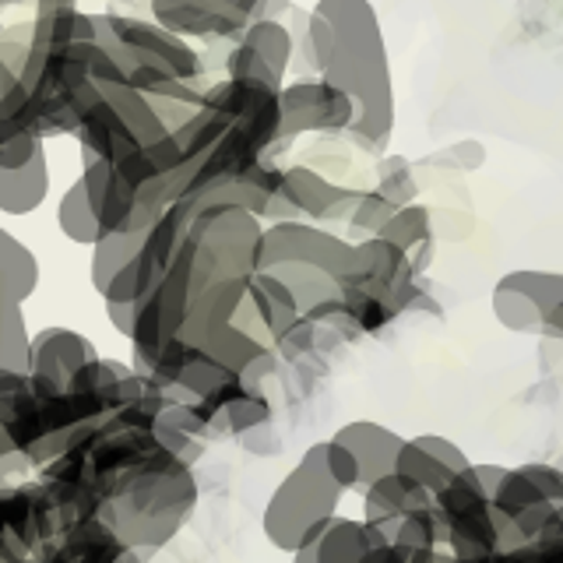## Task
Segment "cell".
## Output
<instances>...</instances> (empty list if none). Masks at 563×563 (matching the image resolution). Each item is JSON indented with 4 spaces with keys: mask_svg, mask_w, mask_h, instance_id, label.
Returning <instances> with one entry per match:
<instances>
[{
    "mask_svg": "<svg viewBox=\"0 0 563 563\" xmlns=\"http://www.w3.org/2000/svg\"><path fill=\"white\" fill-rule=\"evenodd\" d=\"M169 128L152 110V102L131 85H102V96L92 110L85 113L78 128L81 145V166L106 158V163H120L123 155L152 145V141L166 137Z\"/></svg>",
    "mask_w": 563,
    "mask_h": 563,
    "instance_id": "obj_4",
    "label": "cell"
},
{
    "mask_svg": "<svg viewBox=\"0 0 563 563\" xmlns=\"http://www.w3.org/2000/svg\"><path fill=\"white\" fill-rule=\"evenodd\" d=\"M380 236L387 243L401 246L405 254H416L419 246L433 243V219H430V208L427 205H405L398 208L391 219H387V225L380 229Z\"/></svg>",
    "mask_w": 563,
    "mask_h": 563,
    "instance_id": "obj_28",
    "label": "cell"
},
{
    "mask_svg": "<svg viewBox=\"0 0 563 563\" xmlns=\"http://www.w3.org/2000/svg\"><path fill=\"white\" fill-rule=\"evenodd\" d=\"M398 545H416V550H440L448 545V518L437 504L412 510L409 518H401L398 532H395Z\"/></svg>",
    "mask_w": 563,
    "mask_h": 563,
    "instance_id": "obj_30",
    "label": "cell"
},
{
    "mask_svg": "<svg viewBox=\"0 0 563 563\" xmlns=\"http://www.w3.org/2000/svg\"><path fill=\"white\" fill-rule=\"evenodd\" d=\"M106 321L113 324L117 334H123V339L131 342L134 324H137V307L134 303H106Z\"/></svg>",
    "mask_w": 563,
    "mask_h": 563,
    "instance_id": "obj_40",
    "label": "cell"
},
{
    "mask_svg": "<svg viewBox=\"0 0 563 563\" xmlns=\"http://www.w3.org/2000/svg\"><path fill=\"white\" fill-rule=\"evenodd\" d=\"M440 550H416V545H398V542H387L369 550L363 556V563H437Z\"/></svg>",
    "mask_w": 563,
    "mask_h": 563,
    "instance_id": "obj_38",
    "label": "cell"
},
{
    "mask_svg": "<svg viewBox=\"0 0 563 563\" xmlns=\"http://www.w3.org/2000/svg\"><path fill=\"white\" fill-rule=\"evenodd\" d=\"M99 43L120 64L123 78L131 67H155L198 85L205 78V57L190 46V40L158 25L155 18H134L120 11H96Z\"/></svg>",
    "mask_w": 563,
    "mask_h": 563,
    "instance_id": "obj_5",
    "label": "cell"
},
{
    "mask_svg": "<svg viewBox=\"0 0 563 563\" xmlns=\"http://www.w3.org/2000/svg\"><path fill=\"white\" fill-rule=\"evenodd\" d=\"M81 184L99 216L102 233H148V229L163 219V211L141 201L134 187L123 180L117 166L106 163V158L81 166Z\"/></svg>",
    "mask_w": 563,
    "mask_h": 563,
    "instance_id": "obj_12",
    "label": "cell"
},
{
    "mask_svg": "<svg viewBox=\"0 0 563 563\" xmlns=\"http://www.w3.org/2000/svg\"><path fill=\"white\" fill-rule=\"evenodd\" d=\"M433 504L444 510V518L451 521V518H462V515H468V510L483 507V504H493V500L486 497L479 475H475V468L468 465L465 472H457L454 479L437 493Z\"/></svg>",
    "mask_w": 563,
    "mask_h": 563,
    "instance_id": "obj_32",
    "label": "cell"
},
{
    "mask_svg": "<svg viewBox=\"0 0 563 563\" xmlns=\"http://www.w3.org/2000/svg\"><path fill=\"white\" fill-rule=\"evenodd\" d=\"M468 465H472V457L457 448L454 440L440 437V433H419V437H405L395 472H401L405 479L419 483L422 489H430L437 497V493Z\"/></svg>",
    "mask_w": 563,
    "mask_h": 563,
    "instance_id": "obj_15",
    "label": "cell"
},
{
    "mask_svg": "<svg viewBox=\"0 0 563 563\" xmlns=\"http://www.w3.org/2000/svg\"><path fill=\"white\" fill-rule=\"evenodd\" d=\"M29 4L35 8V0H0V35H4V29H8L4 25V11L8 8H29Z\"/></svg>",
    "mask_w": 563,
    "mask_h": 563,
    "instance_id": "obj_45",
    "label": "cell"
},
{
    "mask_svg": "<svg viewBox=\"0 0 563 563\" xmlns=\"http://www.w3.org/2000/svg\"><path fill=\"white\" fill-rule=\"evenodd\" d=\"M240 43H246L254 53H261L264 64H268L275 75L286 81L292 53H296V35H292V29L286 22H278V18H261V22H254L240 35Z\"/></svg>",
    "mask_w": 563,
    "mask_h": 563,
    "instance_id": "obj_26",
    "label": "cell"
},
{
    "mask_svg": "<svg viewBox=\"0 0 563 563\" xmlns=\"http://www.w3.org/2000/svg\"><path fill=\"white\" fill-rule=\"evenodd\" d=\"M299 317H303V310H299L286 282L275 278L272 272H257L251 275V286H246V296L233 317V324L251 334V339H257L261 345L275 349V342L299 321Z\"/></svg>",
    "mask_w": 563,
    "mask_h": 563,
    "instance_id": "obj_13",
    "label": "cell"
},
{
    "mask_svg": "<svg viewBox=\"0 0 563 563\" xmlns=\"http://www.w3.org/2000/svg\"><path fill=\"white\" fill-rule=\"evenodd\" d=\"M194 504H198V479L190 465L158 448L110 483L99 521L110 525L123 545L152 556L180 532Z\"/></svg>",
    "mask_w": 563,
    "mask_h": 563,
    "instance_id": "obj_2",
    "label": "cell"
},
{
    "mask_svg": "<svg viewBox=\"0 0 563 563\" xmlns=\"http://www.w3.org/2000/svg\"><path fill=\"white\" fill-rule=\"evenodd\" d=\"M18 85H22V78H18V70H14L4 57H0V102H4Z\"/></svg>",
    "mask_w": 563,
    "mask_h": 563,
    "instance_id": "obj_42",
    "label": "cell"
},
{
    "mask_svg": "<svg viewBox=\"0 0 563 563\" xmlns=\"http://www.w3.org/2000/svg\"><path fill=\"white\" fill-rule=\"evenodd\" d=\"M43 152H46L43 137H35V134L4 137V141H0V169H22V166L32 163V158H40Z\"/></svg>",
    "mask_w": 563,
    "mask_h": 563,
    "instance_id": "obj_34",
    "label": "cell"
},
{
    "mask_svg": "<svg viewBox=\"0 0 563 563\" xmlns=\"http://www.w3.org/2000/svg\"><path fill=\"white\" fill-rule=\"evenodd\" d=\"M57 229L70 243L88 246V251H92V246L99 243V236H102L99 216H96L92 201H88L81 176L60 194V201H57Z\"/></svg>",
    "mask_w": 563,
    "mask_h": 563,
    "instance_id": "obj_25",
    "label": "cell"
},
{
    "mask_svg": "<svg viewBox=\"0 0 563 563\" xmlns=\"http://www.w3.org/2000/svg\"><path fill=\"white\" fill-rule=\"evenodd\" d=\"M387 539L377 525L363 518H331V525L321 536H313L303 550L292 553V563H363V556L377 545H387Z\"/></svg>",
    "mask_w": 563,
    "mask_h": 563,
    "instance_id": "obj_16",
    "label": "cell"
},
{
    "mask_svg": "<svg viewBox=\"0 0 563 563\" xmlns=\"http://www.w3.org/2000/svg\"><path fill=\"white\" fill-rule=\"evenodd\" d=\"M49 198V163L46 152L22 169H0V216L25 219Z\"/></svg>",
    "mask_w": 563,
    "mask_h": 563,
    "instance_id": "obj_21",
    "label": "cell"
},
{
    "mask_svg": "<svg viewBox=\"0 0 563 563\" xmlns=\"http://www.w3.org/2000/svg\"><path fill=\"white\" fill-rule=\"evenodd\" d=\"M563 303V272L518 268L497 278L489 310L497 324L515 334H545L553 310Z\"/></svg>",
    "mask_w": 563,
    "mask_h": 563,
    "instance_id": "obj_9",
    "label": "cell"
},
{
    "mask_svg": "<svg viewBox=\"0 0 563 563\" xmlns=\"http://www.w3.org/2000/svg\"><path fill=\"white\" fill-rule=\"evenodd\" d=\"M40 289V257L18 240L11 229L0 225V296L25 303Z\"/></svg>",
    "mask_w": 563,
    "mask_h": 563,
    "instance_id": "obj_22",
    "label": "cell"
},
{
    "mask_svg": "<svg viewBox=\"0 0 563 563\" xmlns=\"http://www.w3.org/2000/svg\"><path fill=\"white\" fill-rule=\"evenodd\" d=\"M99 40V22L96 11H49V14H32V43L46 49H64L75 43H96Z\"/></svg>",
    "mask_w": 563,
    "mask_h": 563,
    "instance_id": "obj_23",
    "label": "cell"
},
{
    "mask_svg": "<svg viewBox=\"0 0 563 563\" xmlns=\"http://www.w3.org/2000/svg\"><path fill=\"white\" fill-rule=\"evenodd\" d=\"M387 201L395 208L405 205H416L419 201V180H416V169L405 155L398 152H384L377 155V184H374Z\"/></svg>",
    "mask_w": 563,
    "mask_h": 563,
    "instance_id": "obj_29",
    "label": "cell"
},
{
    "mask_svg": "<svg viewBox=\"0 0 563 563\" xmlns=\"http://www.w3.org/2000/svg\"><path fill=\"white\" fill-rule=\"evenodd\" d=\"M433 163L472 173V169H479L486 163V148L479 145V141L465 137V141H454V145H448V148H440V155H433Z\"/></svg>",
    "mask_w": 563,
    "mask_h": 563,
    "instance_id": "obj_36",
    "label": "cell"
},
{
    "mask_svg": "<svg viewBox=\"0 0 563 563\" xmlns=\"http://www.w3.org/2000/svg\"><path fill=\"white\" fill-rule=\"evenodd\" d=\"M275 0H148L152 18L184 40H233L261 18H272Z\"/></svg>",
    "mask_w": 563,
    "mask_h": 563,
    "instance_id": "obj_7",
    "label": "cell"
},
{
    "mask_svg": "<svg viewBox=\"0 0 563 563\" xmlns=\"http://www.w3.org/2000/svg\"><path fill=\"white\" fill-rule=\"evenodd\" d=\"M489 563H563V556L553 542H525L500 556H493Z\"/></svg>",
    "mask_w": 563,
    "mask_h": 563,
    "instance_id": "obj_39",
    "label": "cell"
},
{
    "mask_svg": "<svg viewBox=\"0 0 563 563\" xmlns=\"http://www.w3.org/2000/svg\"><path fill=\"white\" fill-rule=\"evenodd\" d=\"M128 85L137 88V92L152 102V110L163 117V123L169 131H176L198 110H205V88H198L194 81L176 78V75H166V70L131 67L128 70Z\"/></svg>",
    "mask_w": 563,
    "mask_h": 563,
    "instance_id": "obj_20",
    "label": "cell"
},
{
    "mask_svg": "<svg viewBox=\"0 0 563 563\" xmlns=\"http://www.w3.org/2000/svg\"><path fill=\"white\" fill-rule=\"evenodd\" d=\"M282 145L303 134H349L356 123V102L324 78H296L282 85ZM275 148V152H278ZM275 152L268 158H275Z\"/></svg>",
    "mask_w": 563,
    "mask_h": 563,
    "instance_id": "obj_8",
    "label": "cell"
},
{
    "mask_svg": "<svg viewBox=\"0 0 563 563\" xmlns=\"http://www.w3.org/2000/svg\"><path fill=\"white\" fill-rule=\"evenodd\" d=\"M430 504H433L430 489H422L419 483L405 479L401 472H387L377 483H369L363 489V521L377 525L380 532L395 542L401 518H409L412 510L430 507Z\"/></svg>",
    "mask_w": 563,
    "mask_h": 563,
    "instance_id": "obj_19",
    "label": "cell"
},
{
    "mask_svg": "<svg viewBox=\"0 0 563 563\" xmlns=\"http://www.w3.org/2000/svg\"><path fill=\"white\" fill-rule=\"evenodd\" d=\"M356 187L334 184L328 173L292 163L282 166V187H278V201H275V216L272 222H286V219H307L317 225H345L352 208L360 201Z\"/></svg>",
    "mask_w": 563,
    "mask_h": 563,
    "instance_id": "obj_10",
    "label": "cell"
},
{
    "mask_svg": "<svg viewBox=\"0 0 563 563\" xmlns=\"http://www.w3.org/2000/svg\"><path fill=\"white\" fill-rule=\"evenodd\" d=\"M25 303L0 296V366L32 374V334L25 324Z\"/></svg>",
    "mask_w": 563,
    "mask_h": 563,
    "instance_id": "obj_27",
    "label": "cell"
},
{
    "mask_svg": "<svg viewBox=\"0 0 563 563\" xmlns=\"http://www.w3.org/2000/svg\"><path fill=\"white\" fill-rule=\"evenodd\" d=\"M324 454H328V468L334 475V483H339L345 493L363 489V483H360V462L352 457V451H345L342 444H334V440H324Z\"/></svg>",
    "mask_w": 563,
    "mask_h": 563,
    "instance_id": "obj_35",
    "label": "cell"
},
{
    "mask_svg": "<svg viewBox=\"0 0 563 563\" xmlns=\"http://www.w3.org/2000/svg\"><path fill=\"white\" fill-rule=\"evenodd\" d=\"M352 254H356V243L349 236L331 233L328 225H317L307 219L268 222L261 240V272L313 268L342 282L352 268Z\"/></svg>",
    "mask_w": 563,
    "mask_h": 563,
    "instance_id": "obj_6",
    "label": "cell"
},
{
    "mask_svg": "<svg viewBox=\"0 0 563 563\" xmlns=\"http://www.w3.org/2000/svg\"><path fill=\"white\" fill-rule=\"evenodd\" d=\"M282 88L243 81V78H222L205 88V110L222 117L229 128H240L251 134L264 152H275L282 141Z\"/></svg>",
    "mask_w": 563,
    "mask_h": 563,
    "instance_id": "obj_11",
    "label": "cell"
},
{
    "mask_svg": "<svg viewBox=\"0 0 563 563\" xmlns=\"http://www.w3.org/2000/svg\"><path fill=\"white\" fill-rule=\"evenodd\" d=\"M395 211H398V208H395L391 201H387L377 187H366V190L360 194L356 208H352L349 222H345L349 240H352V243H360V240H369V236H380V229L387 225V219H391Z\"/></svg>",
    "mask_w": 563,
    "mask_h": 563,
    "instance_id": "obj_31",
    "label": "cell"
},
{
    "mask_svg": "<svg viewBox=\"0 0 563 563\" xmlns=\"http://www.w3.org/2000/svg\"><path fill=\"white\" fill-rule=\"evenodd\" d=\"M437 563H451V556H448V553H440V556H437Z\"/></svg>",
    "mask_w": 563,
    "mask_h": 563,
    "instance_id": "obj_47",
    "label": "cell"
},
{
    "mask_svg": "<svg viewBox=\"0 0 563 563\" xmlns=\"http://www.w3.org/2000/svg\"><path fill=\"white\" fill-rule=\"evenodd\" d=\"M521 468H525L528 479L539 486V493H542L545 500L563 507V468H556L550 462H525Z\"/></svg>",
    "mask_w": 563,
    "mask_h": 563,
    "instance_id": "obj_37",
    "label": "cell"
},
{
    "mask_svg": "<svg viewBox=\"0 0 563 563\" xmlns=\"http://www.w3.org/2000/svg\"><path fill=\"white\" fill-rule=\"evenodd\" d=\"M303 53L317 78L356 102L352 145L384 155L395 134V78L380 14L369 0H317L303 22Z\"/></svg>",
    "mask_w": 563,
    "mask_h": 563,
    "instance_id": "obj_1",
    "label": "cell"
},
{
    "mask_svg": "<svg viewBox=\"0 0 563 563\" xmlns=\"http://www.w3.org/2000/svg\"><path fill=\"white\" fill-rule=\"evenodd\" d=\"M331 440H334V444H342L345 451H352V457L360 462L363 489L369 483H377L380 475L395 472L398 451L405 444L401 433H395L391 427H384V422H374V419H352V422H345V427L334 430Z\"/></svg>",
    "mask_w": 563,
    "mask_h": 563,
    "instance_id": "obj_17",
    "label": "cell"
},
{
    "mask_svg": "<svg viewBox=\"0 0 563 563\" xmlns=\"http://www.w3.org/2000/svg\"><path fill=\"white\" fill-rule=\"evenodd\" d=\"M472 468H475V475H479V483H483V489H486V497H489V500L497 497V489H500L504 475H507V465H497V462H472Z\"/></svg>",
    "mask_w": 563,
    "mask_h": 563,
    "instance_id": "obj_41",
    "label": "cell"
},
{
    "mask_svg": "<svg viewBox=\"0 0 563 563\" xmlns=\"http://www.w3.org/2000/svg\"><path fill=\"white\" fill-rule=\"evenodd\" d=\"M342 497L345 489L334 483L328 468L324 440H317V444L299 454V462L272 489L261 515V532L278 553L292 556L313 536H321L331 518L342 515Z\"/></svg>",
    "mask_w": 563,
    "mask_h": 563,
    "instance_id": "obj_3",
    "label": "cell"
},
{
    "mask_svg": "<svg viewBox=\"0 0 563 563\" xmlns=\"http://www.w3.org/2000/svg\"><path fill=\"white\" fill-rule=\"evenodd\" d=\"M545 339H556V342H563V303L553 310L550 324H545Z\"/></svg>",
    "mask_w": 563,
    "mask_h": 563,
    "instance_id": "obj_44",
    "label": "cell"
},
{
    "mask_svg": "<svg viewBox=\"0 0 563 563\" xmlns=\"http://www.w3.org/2000/svg\"><path fill=\"white\" fill-rule=\"evenodd\" d=\"M99 360V349L92 339L70 331V328H43L32 334V374H43L57 380L60 387H70L78 369Z\"/></svg>",
    "mask_w": 563,
    "mask_h": 563,
    "instance_id": "obj_18",
    "label": "cell"
},
{
    "mask_svg": "<svg viewBox=\"0 0 563 563\" xmlns=\"http://www.w3.org/2000/svg\"><path fill=\"white\" fill-rule=\"evenodd\" d=\"M78 8V0H35L32 14H49V11H70Z\"/></svg>",
    "mask_w": 563,
    "mask_h": 563,
    "instance_id": "obj_43",
    "label": "cell"
},
{
    "mask_svg": "<svg viewBox=\"0 0 563 563\" xmlns=\"http://www.w3.org/2000/svg\"><path fill=\"white\" fill-rule=\"evenodd\" d=\"M225 78L261 81V85H272V88H282V85H286L268 64H264L261 53H254L246 43H233V49L225 53Z\"/></svg>",
    "mask_w": 563,
    "mask_h": 563,
    "instance_id": "obj_33",
    "label": "cell"
},
{
    "mask_svg": "<svg viewBox=\"0 0 563 563\" xmlns=\"http://www.w3.org/2000/svg\"><path fill=\"white\" fill-rule=\"evenodd\" d=\"M148 556L145 553H137V550H123V556L117 563H145Z\"/></svg>",
    "mask_w": 563,
    "mask_h": 563,
    "instance_id": "obj_46",
    "label": "cell"
},
{
    "mask_svg": "<svg viewBox=\"0 0 563 563\" xmlns=\"http://www.w3.org/2000/svg\"><path fill=\"white\" fill-rule=\"evenodd\" d=\"M145 236L148 233H102L99 236V243L92 246V261H88V278H92V289L99 296L110 289V282L141 254Z\"/></svg>",
    "mask_w": 563,
    "mask_h": 563,
    "instance_id": "obj_24",
    "label": "cell"
},
{
    "mask_svg": "<svg viewBox=\"0 0 563 563\" xmlns=\"http://www.w3.org/2000/svg\"><path fill=\"white\" fill-rule=\"evenodd\" d=\"M515 545H525L521 532L515 521L504 518L493 504H483L468 510L462 518L448 521V545L444 550L454 560H468V563H489L493 556H500Z\"/></svg>",
    "mask_w": 563,
    "mask_h": 563,
    "instance_id": "obj_14",
    "label": "cell"
}]
</instances>
